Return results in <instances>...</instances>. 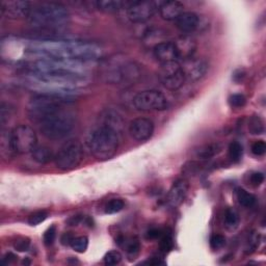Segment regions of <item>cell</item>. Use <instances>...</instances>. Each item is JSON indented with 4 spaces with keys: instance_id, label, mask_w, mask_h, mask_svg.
Masks as SVG:
<instances>
[{
    "instance_id": "35",
    "label": "cell",
    "mask_w": 266,
    "mask_h": 266,
    "mask_svg": "<svg viewBox=\"0 0 266 266\" xmlns=\"http://www.w3.org/2000/svg\"><path fill=\"white\" fill-rule=\"evenodd\" d=\"M48 217V214L45 211H38L33 214L30 218H29V224L32 226H38L41 223H43Z\"/></svg>"
},
{
    "instance_id": "4",
    "label": "cell",
    "mask_w": 266,
    "mask_h": 266,
    "mask_svg": "<svg viewBox=\"0 0 266 266\" xmlns=\"http://www.w3.org/2000/svg\"><path fill=\"white\" fill-rule=\"evenodd\" d=\"M87 146L98 161H109L118 151L119 133L109 127L99 125V127L89 133Z\"/></svg>"
},
{
    "instance_id": "41",
    "label": "cell",
    "mask_w": 266,
    "mask_h": 266,
    "mask_svg": "<svg viewBox=\"0 0 266 266\" xmlns=\"http://www.w3.org/2000/svg\"><path fill=\"white\" fill-rule=\"evenodd\" d=\"M250 181L253 186H260L264 181V175L260 172H255L251 175Z\"/></svg>"
},
{
    "instance_id": "1",
    "label": "cell",
    "mask_w": 266,
    "mask_h": 266,
    "mask_svg": "<svg viewBox=\"0 0 266 266\" xmlns=\"http://www.w3.org/2000/svg\"><path fill=\"white\" fill-rule=\"evenodd\" d=\"M30 52L42 59L83 63L97 61L103 56V49L100 45L87 41H34L30 45Z\"/></svg>"
},
{
    "instance_id": "20",
    "label": "cell",
    "mask_w": 266,
    "mask_h": 266,
    "mask_svg": "<svg viewBox=\"0 0 266 266\" xmlns=\"http://www.w3.org/2000/svg\"><path fill=\"white\" fill-rule=\"evenodd\" d=\"M101 125L115 130L120 135L123 129V126H124V121L118 113H116L114 111H106L102 115V124Z\"/></svg>"
},
{
    "instance_id": "3",
    "label": "cell",
    "mask_w": 266,
    "mask_h": 266,
    "mask_svg": "<svg viewBox=\"0 0 266 266\" xmlns=\"http://www.w3.org/2000/svg\"><path fill=\"white\" fill-rule=\"evenodd\" d=\"M140 66L124 58H113L103 65L102 77L111 85H135L141 77Z\"/></svg>"
},
{
    "instance_id": "40",
    "label": "cell",
    "mask_w": 266,
    "mask_h": 266,
    "mask_svg": "<svg viewBox=\"0 0 266 266\" xmlns=\"http://www.w3.org/2000/svg\"><path fill=\"white\" fill-rule=\"evenodd\" d=\"M200 165L199 163H196V162H190L186 164L184 167H183V173L186 174V175H190V176H194L198 173V171L200 170Z\"/></svg>"
},
{
    "instance_id": "7",
    "label": "cell",
    "mask_w": 266,
    "mask_h": 266,
    "mask_svg": "<svg viewBox=\"0 0 266 266\" xmlns=\"http://www.w3.org/2000/svg\"><path fill=\"white\" fill-rule=\"evenodd\" d=\"M11 146L15 154H29L38 146L35 130L29 125H19L10 132Z\"/></svg>"
},
{
    "instance_id": "9",
    "label": "cell",
    "mask_w": 266,
    "mask_h": 266,
    "mask_svg": "<svg viewBox=\"0 0 266 266\" xmlns=\"http://www.w3.org/2000/svg\"><path fill=\"white\" fill-rule=\"evenodd\" d=\"M133 105L141 112H162L169 108L167 97L158 91H143L133 98Z\"/></svg>"
},
{
    "instance_id": "21",
    "label": "cell",
    "mask_w": 266,
    "mask_h": 266,
    "mask_svg": "<svg viewBox=\"0 0 266 266\" xmlns=\"http://www.w3.org/2000/svg\"><path fill=\"white\" fill-rule=\"evenodd\" d=\"M222 151V145L220 143H210L200 146L196 151L195 155L199 159H210L217 156Z\"/></svg>"
},
{
    "instance_id": "6",
    "label": "cell",
    "mask_w": 266,
    "mask_h": 266,
    "mask_svg": "<svg viewBox=\"0 0 266 266\" xmlns=\"http://www.w3.org/2000/svg\"><path fill=\"white\" fill-rule=\"evenodd\" d=\"M64 99L60 96L40 94L30 101L28 113L34 122L40 124L51 115L64 109Z\"/></svg>"
},
{
    "instance_id": "5",
    "label": "cell",
    "mask_w": 266,
    "mask_h": 266,
    "mask_svg": "<svg viewBox=\"0 0 266 266\" xmlns=\"http://www.w3.org/2000/svg\"><path fill=\"white\" fill-rule=\"evenodd\" d=\"M39 125L42 135L46 139L58 141L67 138L74 130L76 118L72 112L62 109L45 119Z\"/></svg>"
},
{
    "instance_id": "23",
    "label": "cell",
    "mask_w": 266,
    "mask_h": 266,
    "mask_svg": "<svg viewBox=\"0 0 266 266\" xmlns=\"http://www.w3.org/2000/svg\"><path fill=\"white\" fill-rule=\"evenodd\" d=\"M32 156L35 162H37L40 165H46L48 163H50L51 161L55 159V155H53V152L51 151L50 148H48L47 146H37L33 152H32Z\"/></svg>"
},
{
    "instance_id": "26",
    "label": "cell",
    "mask_w": 266,
    "mask_h": 266,
    "mask_svg": "<svg viewBox=\"0 0 266 266\" xmlns=\"http://www.w3.org/2000/svg\"><path fill=\"white\" fill-rule=\"evenodd\" d=\"M248 128L251 135L254 136H259L264 133V121L262 120V118L260 116H252L249 119V123H248Z\"/></svg>"
},
{
    "instance_id": "10",
    "label": "cell",
    "mask_w": 266,
    "mask_h": 266,
    "mask_svg": "<svg viewBox=\"0 0 266 266\" xmlns=\"http://www.w3.org/2000/svg\"><path fill=\"white\" fill-rule=\"evenodd\" d=\"M159 79L163 86L170 91H177L183 87L186 82L184 72L178 62L162 64L159 71Z\"/></svg>"
},
{
    "instance_id": "29",
    "label": "cell",
    "mask_w": 266,
    "mask_h": 266,
    "mask_svg": "<svg viewBox=\"0 0 266 266\" xmlns=\"http://www.w3.org/2000/svg\"><path fill=\"white\" fill-rule=\"evenodd\" d=\"M125 207V203L122 199H112L106 203L104 207V211L106 215H115L122 211Z\"/></svg>"
},
{
    "instance_id": "30",
    "label": "cell",
    "mask_w": 266,
    "mask_h": 266,
    "mask_svg": "<svg viewBox=\"0 0 266 266\" xmlns=\"http://www.w3.org/2000/svg\"><path fill=\"white\" fill-rule=\"evenodd\" d=\"M239 224V215L238 212L233 209L229 208L225 212V225L229 229H235Z\"/></svg>"
},
{
    "instance_id": "38",
    "label": "cell",
    "mask_w": 266,
    "mask_h": 266,
    "mask_svg": "<svg viewBox=\"0 0 266 266\" xmlns=\"http://www.w3.org/2000/svg\"><path fill=\"white\" fill-rule=\"evenodd\" d=\"M252 153L256 156H263L266 152V144L263 140H259L256 141L253 145H252Z\"/></svg>"
},
{
    "instance_id": "27",
    "label": "cell",
    "mask_w": 266,
    "mask_h": 266,
    "mask_svg": "<svg viewBox=\"0 0 266 266\" xmlns=\"http://www.w3.org/2000/svg\"><path fill=\"white\" fill-rule=\"evenodd\" d=\"M165 36L161 33V31H149L145 34L144 36V43L148 46H152L153 48L161 44L163 42H165Z\"/></svg>"
},
{
    "instance_id": "43",
    "label": "cell",
    "mask_w": 266,
    "mask_h": 266,
    "mask_svg": "<svg viewBox=\"0 0 266 266\" xmlns=\"http://www.w3.org/2000/svg\"><path fill=\"white\" fill-rule=\"evenodd\" d=\"M73 239H74V236L71 233H65L62 237V244L64 246H70Z\"/></svg>"
},
{
    "instance_id": "25",
    "label": "cell",
    "mask_w": 266,
    "mask_h": 266,
    "mask_svg": "<svg viewBox=\"0 0 266 266\" xmlns=\"http://www.w3.org/2000/svg\"><path fill=\"white\" fill-rule=\"evenodd\" d=\"M238 203L245 208H252L256 204V197L244 189L237 190Z\"/></svg>"
},
{
    "instance_id": "11",
    "label": "cell",
    "mask_w": 266,
    "mask_h": 266,
    "mask_svg": "<svg viewBox=\"0 0 266 266\" xmlns=\"http://www.w3.org/2000/svg\"><path fill=\"white\" fill-rule=\"evenodd\" d=\"M159 5L154 2H135L127 8V17L133 23H145L150 20L159 9Z\"/></svg>"
},
{
    "instance_id": "44",
    "label": "cell",
    "mask_w": 266,
    "mask_h": 266,
    "mask_svg": "<svg viewBox=\"0 0 266 266\" xmlns=\"http://www.w3.org/2000/svg\"><path fill=\"white\" fill-rule=\"evenodd\" d=\"M162 236H163V232L159 229H152L148 232V238H151V239H156Z\"/></svg>"
},
{
    "instance_id": "34",
    "label": "cell",
    "mask_w": 266,
    "mask_h": 266,
    "mask_svg": "<svg viewBox=\"0 0 266 266\" xmlns=\"http://www.w3.org/2000/svg\"><path fill=\"white\" fill-rule=\"evenodd\" d=\"M226 245V237L221 234H214L210 238V247L212 250H220Z\"/></svg>"
},
{
    "instance_id": "14",
    "label": "cell",
    "mask_w": 266,
    "mask_h": 266,
    "mask_svg": "<svg viewBox=\"0 0 266 266\" xmlns=\"http://www.w3.org/2000/svg\"><path fill=\"white\" fill-rule=\"evenodd\" d=\"M186 81L199 82L208 72L209 64L204 59L191 58L183 61L181 65Z\"/></svg>"
},
{
    "instance_id": "19",
    "label": "cell",
    "mask_w": 266,
    "mask_h": 266,
    "mask_svg": "<svg viewBox=\"0 0 266 266\" xmlns=\"http://www.w3.org/2000/svg\"><path fill=\"white\" fill-rule=\"evenodd\" d=\"M159 13L167 21H176L184 12V6L180 2H165L159 5Z\"/></svg>"
},
{
    "instance_id": "2",
    "label": "cell",
    "mask_w": 266,
    "mask_h": 266,
    "mask_svg": "<svg viewBox=\"0 0 266 266\" xmlns=\"http://www.w3.org/2000/svg\"><path fill=\"white\" fill-rule=\"evenodd\" d=\"M28 20L32 26L40 30H62L70 22V13L61 4L43 3L32 9Z\"/></svg>"
},
{
    "instance_id": "28",
    "label": "cell",
    "mask_w": 266,
    "mask_h": 266,
    "mask_svg": "<svg viewBox=\"0 0 266 266\" xmlns=\"http://www.w3.org/2000/svg\"><path fill=\"white\" fill-rule=\"evenodd\" d=\"M244 154V148L242 144H239L238 142H233L229 145V157L231 161L235 164H238L242 161Z\"/></svg>"
},
{
    "instance_id": "42",
    "label": "cell",
    "mask_w": 266,
    "mask_h": 266,
    "mask_svg": "<svg viewBox=\"0 0 266 266\" xmlns=\"http://www.w3.org/2000/svg\"><path fill=\"white\" fill-rule=\"evenodd\" d=\"M246 75H247V73H246L245 70H242V69L236 70V71L234 72V74H233L234 82H235V83H238V84L242 83V82L244 81V79H245Z\"/></svg>"
},
{
    "instance_id": "37",
    "label": "cell",
    "mask_w": 266,
    "mask_h": 266,
    "mask_svg": "<svg viewBox=\"0 0 266 266\" xmlns=\"http://www.w3.org/2000/svg\"><path fill=\"white\" fill-rule=\"evenodd\" d=\"M31 246V241L26 237H20L14 243V248L15 250L19 252H25L30 249Z\"/></svg>"
},
{
    "instance_id": "45",
    "label": "cell",
    "mask_w": 266,
    "mask_h": 266,
    "mask_svg": "<svg viewBox=\"0 0 266 266\" xmlns=\"http://www.w3.org/2000/svg\"><path fill=\"white\" fill-rule=\"evenodd\" d=\"M16 258H17V257H16L14 254H12V253H8V254L5 256V258H4V263L10 264V263L14 262V261L16 260Z\"/></svg>"
},
{
    "instance_id": "13",
    "label": "cell",
    "mask_w": 266,
    "mask_h": 266,
    "mask_svg": "<svg viewBox=\"0 0 266 266\" xmlns=\"http://www.w3.org/2000/svg\"><path fill=\"white\" fill-rule=\"evenodd\" d=\"M154 123L147 118H137L129 124L128 130L132 139L138 142H146L150 140L154 133Z\"/></svg>"
},
{
    "instance_id": "15",
    "label": "cell",
    "mask_w": 266,
    "mask_h": 266,
    "mask_svg": "<svg viewBox=\"0 0 266 266\" xmlns=\"http://www.w3.org/2000/svg\"><path fill=\"white\" fill-rule=\"evenodd\" d=\"M189 189H190V184L186 180L176 181L168 194V198H167L168 205L172 208L179 207L184 202L186 195H188Z\"/></svg>"
},
{
    "instance_id": "24",
    "label": "cell",
    "mask_w": 266,
    "mask_h": 266,
    "mask_svg": "<svg viewBox=\"0 0 266 266\" xmlns=\"http://www.w3.org/2000/svg\"><path fill=\"white\" fill-rule=\"evenodd\" d=\"M118 244L125 249L130 259H135L141 251V244L139 242V239L137 238H129V239L123 238L121 242H118Z\"/></svg>"
},
{
    "instance_id": "18",
    "label": "cell",
    "mask_w": 266,
    "mask_h": 266,
    "mask_svg": "<svg viewBox=\"0 0 266 266\" xmlns=\"http://www.w3.org/2000/svg\"><path fill=\"white\" fill-rule=\"evenodd\" d=\"M174 44L176 47L178 60L185 61L191 58H194V55L197 49V43L191 36L184 35L178 38L174 42Z\"/></svg>"
},
{
    "instance_id": "39",
    "label": "cell",
    "mask_w": 266,
    "mask_h": 266,
    "mask_svg": "<svg viewBox=\"0 0 266 266\" xmlns=\"http://www.w3.org/2000/svg\"><path fill=\"white\" fill-rule=\"evenodd\" d=\"M161 249L164 252H170L173 249V238L171 235L163 234L161 237Z\"/></svg>"
},
{
    "instance_id": "22",
    "label": "cell",
    "mask_w": 266,
    "mask_h": 266,
    "mask_svg": "<svg viewBox=\"0 0 266 266\" xmlns=\"http://www.w3.org/2000/svg\"><path fill=\"white\" fill-rule=\"evenodd\" d=\"M95 5L98 10L105 13H115L130 6V4L121 0H100V2H96Z\"/></svg>"
},
{
    "instance_id": "16",
    "label": "cell",
    "mask_w": 266,
    "mask_h": 266,
    "mask_svg": "<svg viewBox=\"0 0 266 266\" xmlns=\"http://www.w3.org/2000/svg\"><path fill=\"white\" fill-rule=\"evenodd\" d=\"M177 29L184 35H189L200 29L201 19L194 12H183L175 21Z\"/></svg>"
},
{
    "instance_id": "12",
    "label": "cell",
    "mask_w": 266,
    "mask_h": 266,
    "mask_svg": "<svg viewBox=\"0 0 266 266\" xmlns=\"http://www.w3.org/2000/svg\"><path fill=\"white\" fill-rule=\"evenodd\" d=\"M3 16L17 20L28 18L32 11V4L30 2H22V0H5L0 4Z\"/></svg>"
},
{
    "instance_id": "33",
    "label": "cell",
    "mask_w": 266,
    "mask_h": 266,
    "mask_svg": "<svg viewBox=\"0 0 266 266\" xmlns=\"http://www.w3.org/2000/svg\"><path fill=\"white\" fill-rule=\"evenodd\" d=\"M122 255L118 251H110L104 256V263L106 265H117L122 261Z\"/></svg>"
},
{
    "instance_id": "36",
    "label": "cell",
    "mask_w": 266,
    "mask_h": 266,
    "mask_svg": "<svg viewBox=\"0 0 266 266\" xmlns=\"http://www.w3.org/2000/svg\"><path fill=\"white\" fill-rule=\"evenodd\" d=\"M56 237H57V228L56 226H51L50 228L47 229V231L44 234V244L47 247L52 246L56 241Z\"/></svg>"
},
{
    "instance_id": "31",
    "label": "cell",
    "mask_w": 266,
    "mask_h": 266,
    "mask_svg": "<svg viewBox=\"0 0 266 266\" xmlns=\"http://www.w3.org/2000/svg\"><path fill=\"white\" fill-rule=\"evenodd\" d=\"M70 246L77 253H85L89 247V238L87 236L74 237Z\"/></svg>"
},
{
    "instance_id": "8",
    "label": "cell",
    "mask_w": 266,
    "mask_h": 266,
    "mask_svg": "<svg viewBox=\"0 0 266 266\" xmlns=\"http://www.w3.org/2000/svg\"><path fill=\"white\" fill-rule=\"evenodd\" d=\"M84 156L83 145L78 141H69L58 152L55 162L59 169L69 171L81 165L84 161Z\"/></svg>"
},
{
    "instance_id": "32",
    "label": "cell",
    "mask_w": 266,
    "mask_h": 266,
    "mask_svg": "<svg viewBox=\"0 0 266 266\" xmlns=\"http://www.w3.org/2000/svg\"><path fill=\"white\" fill-rule=\"evenodd\" d=\"M229 104L233 109H243L247 104V98L243 94H234L230 96Z\"/></svg>"
},
{
    "instance_id": "17",
    "label": "cell",
    "mask_w": 266,
    "mask_h": 266,
    "mask_svg": "<svg viewBox=\"0 0 266 266\" xmlns=\"http://www.w3.org/2000/svg\"><path fill=\"white\" fill-rule=\"evenodd\" d=\"M154 57L158 62L162 64L171 63V62H178V56L174 42L165 41L161 44L156 45L153 48Z\"/></svg>"
}]
</instances>
